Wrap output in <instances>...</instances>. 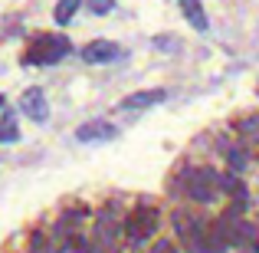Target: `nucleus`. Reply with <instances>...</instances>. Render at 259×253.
I'll return each instance as SVG.
<instances>
[{"label": "nucleus", "instance_id": "1", "mask_svg": "<svg viewBox=\"0 0 259 253\" xmlns=\"http://www.w3.org/2000/svg\"><path fill=\"white\" fill-rule=\"evenodd\" d=\"M184 191H187L190 201L197 204H210L220 191V174L210 168H190L184 171Z\"/></svg>", "mask_w": 259, "mask_h": 253}, {"label": "nucleus", "instance_id": "2", "mask_svg": "<svg viewBox=\"0 0 259 253\" xmlns=\"http://www.w3.org/2000/svg\"><path fill=\"white\" fill-rule=\"evenodd\" d=\"M66 53H72V43H69L66 37H59V33H53V37H39L36 43L26 50L23 63H33V66H53V63H59Z\"/></svg>", "mask_w": 259, "mask_h": 253}, {"label": "nucleus", "instance_id": "3", "mask_svg": "<svg viewBox=\"0 0 259 253\" xmlns=\"http://www.w3.org/2000/svg\"><path fill=\"white\" fill-rule=\"evenodd\" d=\"M154 227H158V214H154V207H148V204H138V207L125 217V237L132 243L148 240V237L154 234Z\"/></svg>", "mask_w": 259, "mask_h": 253}, {"label": "nucleus", "instance_id": "4", "mask_svg": "<svg viewBox=\"0 0 259 253\" xmlns=\"http://www.w3.org/2000/svg\"><path fill=\"white\" fill-rule=\"evenodd\" d=\"M227 243L240 247L243 253H259V230L253 224H230L227 221Z\"/></svg>", "mask_w": 259, "mask_h": 253}, {"label": "nucleus", "instance_id": "5", "mask_svg": "<svg viewBox=\"0 0 259 253\" xmlns=\"http://www.w3.org/2000/svg\"><path fill=\"white\" fill-rule=\"evenodd\" d=\"M20 112L26 115V119L33 122H46V115H50V105H46V92L39 86L26 89L23 95H20Z\"/></svg>", "mask_w": 259, "mask_h": 253}, {"label": "nucleus", "instance_id": "6", "mask_svg": "<svg viewBox=\"0 0 259 253\" xmlns=\"http://www.w3.org/2000/svg\"><path fill=\"white\" fill-rule=\"evenodd\" d=\"M121 56V50L112 40H92L89 46H82V59L85 63H115Z\"/></svg>", "mask_w": 259, "mask_h": 253}, {"label": "nucleus", "instance_id": "7", "mask_svg": "<svg viewBox=\"0 0 259 253\" xmlns=\"http://www.w3.org/2000/svg\"><path fill=\"white\" fill-rule=\"evenodd\" d=\"M167 99V92L164 89H141V92H132V95H125L121 99V109H151V105H158V102H164Z\"/></svg>", "mask_w": 259, "mask_h": 253}, {"label": "nucleus", "instance_id": "8", "mask_svg": "<svg viewBox=\"0 0 259 253\" xmlns=\"http://www.w3.org/2000/svg\"><path fill=\"white\" fill-rule=\"evenodd\" d=\"M76 138L79 141H108V138H115V125H108V122H85V125L76 128Z\"/></svg>", "mask_w": 259, "mask_h": 253}, {"label": "nucleus", "instance_id": "9", "mask_svg": "<svg viewBox=\"0 0 259 253\" xmlns=\"http://www.w3.org/2000/svg\"><path fill=\"white\" fill-rule=\"evenodd\" d=\"M181 4V10H184V17H187V23L194 26V30H210V20H207V10H203V4L200 0H177Z\"/></svg>", "mask_w": 259, "mask_h": 253}, {"label": "nucleus", "instance_id": "10", "mask_svg": "<svg viewBox=\"0 0 259 253\" xmlns=\"http://www.w3.org/2000/svg\"><path fill=\"white\" fill-rule=\"evenodd\" d=\"M82 7V0H59L56 4V10H53V17H56V23L59 26H66L72 17H76V10Z\"/></svg>", "mask_w": 259, "mask_h": 253}, {"label": "nucleus", "instance_id": "11", "mask_svg": "<svg viewBox=\"0 0 259 253\" xmlns=\"http://www.w3.org/2000/svg\"><path fill=\"white\" fill-rule=\"evenodd\" d=\"M20 138V128H17V122H13V115H7L4 122H0V145L4 141H17Z\"/></svg>", "mask_w": 259, "mask_h": 253}, {"label": "nucleus", "instance_id": "12", "mask_svg": "<svg viewBox=\"0 0 259 253\" xmlns=\"http://www.w3.org/2000/svg\"><path fill=\"white\" fill-rule=\"evenodd\" d=\"M151 43H154V46H158V50H164V53H174V50H177V46H181V43H177V40H174V37H154V40H151Z\"/></svg>", "mask_w": 259, "mask_h": 253}, {"label": "nucleus", "instance_id": "13", "mask_svg": "<svg viewBox=\"0 0 259 253\" xmlns=\"http://www.w3.org/2000/svg\"><path fill=\"white\" fill-rule=\"evenodd\" d=\"M112 7H115V0H89V10L92 13H112Z\"/></svg>", "mask_w": 259, "mask_h": 253}, {"label": "nucleus", "instance_id": "14", "mask_svg": "<svg viewBox=\"0 0 259 253\" xmlns=\"http://www.w3.org/2000/svg\"><path fill=\"white\" fill-rule=\"evenodd\" d=\"M227 158H230V165H233L236 171H243V168H246V155H243L240 148H230V152H227Z\"/></svg>", "mask_w": 259, "mask_h": 253}, {"label": "nucleus", "instance_id": "15", "mask_svg": "<svg viewBox=\"0 0 259 253\" xmlns=\"http://www.w3.org/2000/svg\"><path fill=\"white\" fill-rule=\"evenodd\" d=\"M151 253H177V250H174L167 240H161V243H154V250H151Z\"/></svg>", "mask_w": 259, "mask_h": 253}, {"label": "nucleus", "instance_id": "16", "mask_svg": "<svg viewBox=\"0 0 259 253\" xmlns=\"http://www.w3.org/2000/svg\"><path fill=\"white\" fill-rule=\"evenodd\" d=\"M0 109H4V95H0Z\"/></svg>", "mask_w": 259, "mask_h": 253}]
</instances>
